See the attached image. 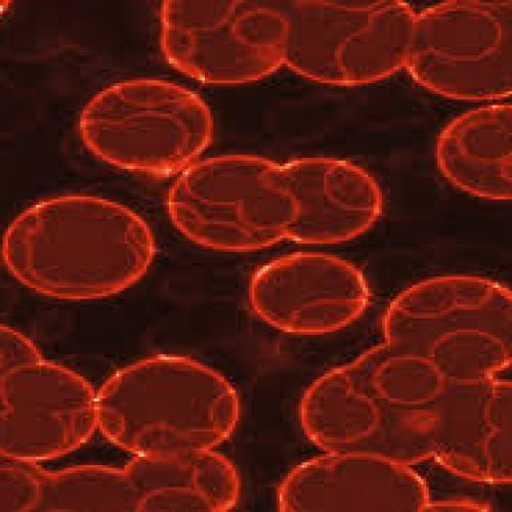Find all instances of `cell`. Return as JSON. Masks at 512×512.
I'll return each instance as SVG.
<instances>
[{
  "label": "cell",
  "instance_id": "6",
  "mask_svg": "<svg viewBox=\"0 0 512 512\" xmlns=\"http://www.w3.org/2000/svg\"><path fill=\"white\" fill-rule=\"evenodd\" d=\"M249 302L269 326L296 334H322L354 322L368 300L362 272L335 255L303 251L256 270Z\"/></svg>",
  "mask_w": 512,
  "mask_h": 512
},
{
  "label": "cell",
  "instance_id": "7",
  "mask_svg": "<svg viewBox=\"0 0 512 512\" xmlns=\"http://www.w3.org/2000/svg\"><path fill=\"white\" fill-rule=\"evenodd\" d=\"M138 469L145 510L228 511L241 496L234 464L208 450L150 455Z\"/></svg>",
  "mask_w": 512,
  "mask_h": 512
},
{
  "label": "cell",
  "instance_id": "5",
  "mask_svg": "<svg viewBox=\"0 0 512 512\" xmlns=\"http://www.w3.org/2000/svg\"><path fill=\"white\" fill-rule=\"evenodd\" d=\"M125 377L139 388L136 446L144 453L208 450L236 429L238 393L224 376L195 360L153 357Z\"/></svg>",
  "mask_w": 512,
  "mask_h": 512
},
{
  "label": "cell",
  "instance_id": "4",
  "mask_svg": "<svg viewBox=\"0 0 512 512\" xmlns=\"http://www.w3.org/2000/svg\"><path fill=\"white\" fill-rule=\"evenodd\" d=\"M280 13L265 2H178L161 10V48L167 61L209 84L259 80L284 54Z\"/></svg>",
  "mask_w": 512,
  "mask_h": 512
},
{
  "label": "cell",
  "instance_id": "1",
  "mask_svg": "<svg viewBox=\"0 0 512 512\" xmlns=\"http://www.w3.org/2000/svg\"><path fill=\"white\" fill-rule=\"evenodd\" d=\"M364 192L357 166L330 159L279 164L222 155L192 164L169 189L167 209L192 242L249 252L283 240L327 245L357 238Z\"/></svg>",
  "mask_w": 512,
  "mask_h": 512
},
{
  "label": "cell",
  "instance_id": "3",
  "mask_svg": "<svg viewBox=\"0 0 512 512\" xmlns=\"http://www.w3.org/2000/svg\"><path fill=\"white\" fill-rule=\"evenodd\" d=\"M79 135L110 165L167 177L185 172L208 148L213 120L205 102L177 83L122 80L84 106Z\"/></svg>",
  "mask_w": 512,
  "mask_h": 512
},
{
  "label": "cell",
  "instance_id": "2",
  "mask_svg": "<svg viewBox=\"0 0 512 512\" xmlns=\"http://www.w3.org/2000/svg\"><path fill=\"white\" fill-rule=\"evenodd\" d=\"M156 244L132 209L87 195L53 197L25 209L7 229L3 261L20 282L65 298L126 289L153 264Z\"/></svg>",
  "mask_w": 512,
  "mask_h": 512
}]
</instances>
